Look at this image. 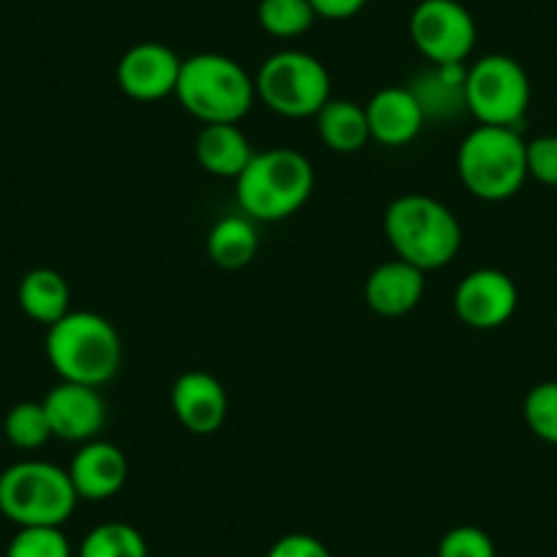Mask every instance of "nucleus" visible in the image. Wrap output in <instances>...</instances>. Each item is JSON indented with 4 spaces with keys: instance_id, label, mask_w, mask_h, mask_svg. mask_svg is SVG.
Masks as SVG:
<instances>
[{
    "instance_id": "nucleus-1",
    "label": "nucleus",
    "mask_w": 557,
    "mask_h": 557,
    "mask_svg": "<svg viewBox=\"0 0 557 557\" xmlns=\"http://www.w3.org/2000/svg\"><path fill=\"white\" fill-rule=\"evenodd\" d=\"M383 233L394 257L424 273L448 265L462 246V224L451 208L421 191L396 197L385 208Z\"/></svg>"
},
{
    "instance_id": "nucleus-24",
    "label": "nucleus",
    "mask_w": 557,
    "mask_h": 557,
    "mask_svg": "<svg viewBox=\"0 0 557 557\" xmlns=\"http://www.w3.org/2000/svg\"><path fill=\"white\" fill-rule=\"evenodd\" d=\"M3 435L20 451H36L52 437L50 418L41 401H17L3 418Z\"/></svg>"
},
{
    "instance_id": "nucleus-29",
    "label": "nucleus",
    "mask_w": 557,
    "mask_h": 557,
    "mask_svg": "<svg viewBox=\"0 0 557 557\" xmlns=\"http://www.w3.org/2000/svg\"><path fill=\"white\" fill-rule=\"evenodd\" d=\"M265 557H334L329 546L309 533H287L273 541Z\"/></svg>"
},
{
    "instance_id": "nucleus-26",
    "label": "nucleus",
    "mask_w": 557,
    "mask_h": 557,
    "mask_svg": "<svg viewBox=\"0 0 557 557\" xmlns=\"http://www.w3.org/2000/svg\"><path fill=\"white\" fill-rule=\"evenodd\" d=\"M3 557H72V544L61 528H20Z\"/></svg>"
},
{
    "instance_id": "nucleus-7",
    "label": "nucleus",
    "mask_w": 557,
    "mask_h": 557,
    "mask_svg": "<svg viewBox=\"0 0 557 557\" xmlns=\"http://www.w3.org/2000/svg\"><path fill=\"white\" fill-rule=\"evenodd\" d=\"M257 99L282 117H314L331 99V74L323 61L301 50H278L255 77Z\"/></svg>"
},
{
    "instance_id": "nucleus-5",
    "label": "nucleus",
    "mask_w": 557,
    "mask_h": 557,
    "mask_svg": "<svg viewBox=\"0 0 557 557\" xmlns=\"http://www.w3.org/2000/svg\"><path fill=\"white\" fill-rule=\"evenodd\" d=\"M519 128L475 126L457 151V173L465 189L484 202H503L519 195L528 181V159Z\"/></svg>"
},
{
    "instance_id": "nucleus-14",
    "label": "nucleus",
    "mask_w": 557,
    "mask_h": 557,
    "mask_svg": "<svg viewBox=\"0 0 557 557\" xmlns=\"http://www.w3.org/2000/svg\"><path fill=\"white\" fill-rule=\"evenodd\" d=\"M69 479L79 500L101 503L115 497L128 481V459L115 443L88 441L79 446L69 465Z\"/></svg>"
},
{
    "instance_id": "nucleus-30",
    "label": "nucleus",
    "mask_w": 557,
    "mask_h": 557,
    "mask_svg": "<svg viewBox=\"0 0 557 557\" xmlns=\"http://www.w3.org/2000/svg\"><path fill=\"white\" fill-rule=\"evenodd\" d=\"M314 9V14L331 23H339V20H350L367 7L369 0H309Z\"/></svg>"
},
{
    "instance_id": "nucleus-8",
    "label": "nucleus",
    "mask_w": 557,
    "mask_h": 557,
    "mask_svg": "<svg viewBox=\"0 0 557 557\" xmlns=\"http://www.w3.org/2000/svg\"><path fill=\"white\" fill-rule=\"evenodd\" d=\"M465 107L481 126L519 128L530 107V79L522 63L500 52L468 63Z\"/></svg>"
},
{
    "instance_id": "nucleus-15",
    "label": "nucleus",
    "mask_w": 557,
    "mask_h": 557,
    "mask_svg": "<svg viewBox=\"0 0 557 557\" xmlns=\"http://www.w3.org/2000/svg\"><path fill=\"white\" fill-rule=\"evenodd\" d=\"M363 107H367L369 134L385 148H401L412 143L426 123L424 107L407 85L380 88Z\"/></svg>"
},
{
    "instance_id": "nucleus-20",
    "label": "nucleus",
    "mask_w": 557,
    "mask_h": 557,
    "mask_svg": "<svg viewBox=\"0 0 557 557\" xmlns=\"http://www.w3.org/2000/svg\"><path fill=\"white\" fill-rule=\"evenodd\" d=\"M208 260L224 271H238L246 268L260 251V235H257L255 222L246 213H230L222 216L206 238Z\"/></svg>"
},
{
    "instance_id": "nucleus-9",
    "label": "nucleus",
    "mask_w": 557,
    "mask_h": 557,
    "mask_svg": "<svg viewBox=\"0 0 557 557\" xmlns=\"http://www.w3.org/2000/svg\"><path fill=\"white\" fill-rule=\"evenodd\" d=\"M410 39L432 66H459L473 55L479 28L459 0H421L410 14Z\"/></svg>"
},
{
    "instance_id": "nucleus-10",
    "label": "nucleus",
    "mask_w": 557,
    "mask_h": 557,
    "mask_svg": "<svg viewBox=\"0 0 557 557\" xmlns=\"http://www.w3.org/2000/svg\"><path fill=\"white\" fill-rule=\"evenodd\" d=\"M519 290L508 273L497 268H475L459 278L454 290V312L468 329L495 331L513 318Z\"/></svg>"
},
{
    "instance_id": "nucleus-25",
    "label": "nucleus",
    "mask_w": 557,
    "mask_h": 557,
    "mask_svg": "<svg viewBox=\"0 0 557 557\" xmlns=\"http://www.w3.org/2000/svg\"><path fill=\"white\" fill-rule=\"evenodd\" d=\"M522 416L528 430L539 441L557 446V380H544L528 391Z\"/></svg>"
},
{
    "instance_id": "nucleus-4",
    "label": "nucleus",
    "mask_w": 557,
    "mask_h": 557,
    "mask_svg": "<svg viewBox=\"0 0 557 557\" xmlns=\"http://www.w3.org/2000/svg\"><path fill=\"white\" fill-rule=\"evenodd\" d=\"M175 99L202 126L240 123L257 101L255 77L233 58L219 52H197L181 63Z\"/></svg>"
},
{
    "instance_id": "nucleus-16",
    "label": "nucleus",
    "mask_w": 557,
    "mask_h": 557,
    "mask_svg": "<svg viewBox=\"0 0 557 557\" xmlns=\"http://www.w3.org/2000/svg\"><path fill=\"white\" fill-rule=\"evenodd\" d=\"M426 273L410 262L385 260L367 276L363 298L367 307L380 318H405L421 304L426 287Z\"/></svg>"
},
{
    "instance_id": "nucleus-27",
    "label": "nucleus",
    "mask_w": 557,
    "mask_h": 557,
    "mask_svg": "<svg viewBox=\"0 0 557 557\" xmlns=\"http://www.w3.org/2000/svg\"><path fill=\"white\" fill-rule=\"evenodd\" d=\"M437 557H497L495 541L475 524H457L437 544Z\"/></svg>"
},
{
    "instance_id": "nucleus-11",
    "label": "nucleus",
    "mask_w": 557,
    "mask_h": 557,
    "mask_svg": "<svg viewBox=\"0 0 557 557\" xmlns=\"http://www.w3.org/2000/svg\"><path fill=\"white\" fill-rule=\"evenodd\" d=\"M178 52L162 41H139L128 47L115 66V83L121 94L134 101H162L175 96L181 77Z\"/></svg>"
},
{
    "instance_id": "nucleus-23",
    "label": "nucleus",
    "mask_w": 557,
    "mask_h": 557,
    "mask_svg": "<svg viewBox=\"0 0 557 557\" xmlns=\"http://www.w3.org/2000/svg\"><path fill=\"white\" fill-rule=\"evenodd\" d=\"M314 14L309 0H260L257 7V23L268 36L276 39H296L314 25Z\"/></svg>"
},
{
    "instance_id": "nucleus-18",
    "label": "nucleus",
    "mask_w": 557,
    "mask_h": 557,
    "mask_svg": "<svg viewBox=\"0 0 557 557\" xmlns=\"http://www.w3.org/2000/svg\"><path fill=\"white\" fill-rule=\"evenodd\" d=\"M17 301L34 323L47 325V329L72 312V290H69L66 276L52 268H34L25 273L20 278Z\"/></svg>"
},
{
    "instance_id": "nucleus-12",
    "label": "nucleus",
    "mask_w": 557,
    "mask_h": 557,
    "mask_svg": "<svg viewBox=\"0 0 557 557\" xmlns=\"http://www.w3.org/2000/svg\"><path fill=\"white\" fill-rule=\"evenodd\" d=\"M41 405L50 418L52 437H61V441L83 446V443L96 441L107 424V401L94 385L61 380L41 399Z\"/></svg>"
},
{
    "instance_id": "nucleus-22",
    "label": "nucleus",
    "mask_w": 557,
    "mask_h": 557,
    "mask_svg": "<svg viewBox=\"0 0 557 557\" xmlns=\"http://www.w3.org/2000/svg\"><path fill=\"white\" fill-rule=\"evenodd\" d=\"M77 557H148V541L128 522H101L85 535Z\"/></svg>"
},
{
    "instance_id": "nucleus-3",
    "label": "nucleus",
    "mask_w": 557,
    "mask_h": 557,
    "mask_svg": "<svg viewBox=\"0 0 557 557\" xmlns=\"http://www.w3.org/2000/svg\"><path fill=\"white\" fill-rule=\"evenodd\" d=\"M47 361L66 383L101 388L123 363V342L115 325L99 312H69L47 329Z\"/></svg>"
},
{
    "instance_id": "nucleus-28",
    "label": "nucleus",
    "mask_w": 557,
    "mask_h": 557,
    "mask_svg": "<svg viewBox=\"0 0 557 557\" xmlns=\"http://www.w3.org/2000/svg\"><path fill=\"white\" fill-rule=\"evenodd\" d=\"M528 178L544 186H557V134H541L524 146Z\"/></svg>"
},
{
    "instance_id": "nucleus-2",
    "label": "nucleus",
    "mask_w": 557,
    "mask_h": 557,
    "mask_svg": "<svg viewBox=\"0 0 557 557\" xmlns=\"http://www.w3.org/2000/svg\"><path fill=\"white\" fill-rule=\"evenodd\" d=\"M314 191V168L296 148L255 151L235 178V200L251 222H282L301 211Z\"/></svg>"
},
{
    "instance_id": "nucleus-6",
    "label": "nucleus",
    "mask_w": 557,
    "mask_h": 557,
    "mask_svg": "<svg viewBox=\"0 0 557 557\" xmlns=\"http://www.w3.org/2000/svg\"><path fill=\"white\" fill-rule=\"evenodd\" d=\"M69 470L25 459L0 473V513L17 528H63L77 508Z\"/></svg>"
},
{
    "instance_id": "nucleus-17",
    "label": "nucleus",
    "mask_w": 557,
    "mask_h": 557,
    "mask_svg": "<svg viewBox=\"0 0 557 557\" xmlns=\"http://www.w3.org/2000/svg\"><path fill=\"white\" fill-rule=\"evenodd\" d=\"M195 157L213 178L235 181L251 162L255 148L238 123H206L195 139Z\"/></svg>"
},
{
    "instance_id": "nucleus-21",
    "label": "nucleus",
    "mask_w": 557,
    "mask_h": 557,
    "mask_svg": "<svg viewBox=\"0 0 557 557\" xmlns=\"http://www.w3.org/2000/svg\"><path fill=\"white\" fill-rule=\"evenodd\" d=\"M465 74H468V63H459V66H432L430 63V69H424L407 85L424 107L426 121L468 112V107H465Z\"/></svg>"
},
{
    "instance_id": "nucleus-19",
    "label": "nucleus",
    "mask_w": 557,
    "mask_h": 557,
    "mask_svg": "<svg viewBox=\"0 0 557 557\" xmlns=\"http://www.w3.org/2000/svg\"><path fill=\"white\" fill-rule=\"evenodd\" d=\"M318 134L334 153H358L372 143L367 121V107L350 99H334L331 96L320 112L314 115Z\"/></svg>"
},
{
    "instance_id": "nucleus-13",
    "label": "nucleus",
    "mask_w": 557,
    "mask_h": 557,
    "mask_svg": "<svg viewBox=\"0 0 557 557\" xmlns=\"http://www.w3.org/2000/svg\"><path fill=\"white\" fill-rule=\"evenodd\" d=\"M170 407L186 432L206 437L222 430L227 418V391L211 372L191 369L170 388Z\"/></svg>"
}]
</instances>
